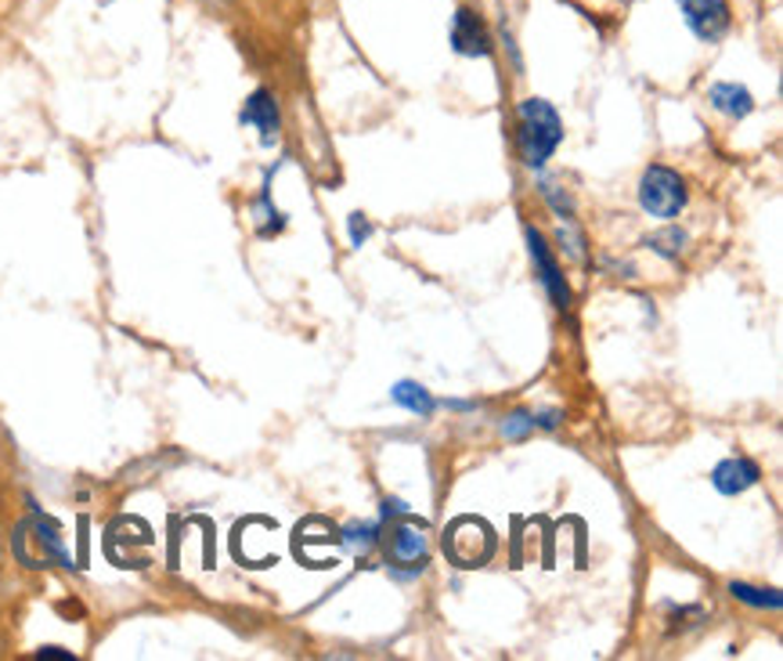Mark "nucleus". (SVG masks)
Masks as SVG:
<instances>
[{
	"label": "nucleus",
	"mask_w": 783,
	"mask_h": 661,
	"mask_svg": "<svg viewBox=\"0 0 783 661\" xmlns=\"http://www.w3.org/2000/svg\"><path fill=\"white\" fill-rule=\"evenodd\" d=\"M686 242H689V239H686V231H683V228H661V231H654V236L646 239L650 250L661 253V257H668V261H672V257L683 253V246H686Z\"/></svg>",
	"instance_id": "obj_14"
},
{
	"label": "nucleus",
	"mask_w": 783,
	"mask_h": 661,
	"mask_svg": "<svg viewBox=\"0 0 783 661\" xmlns=\"http://www.w3.org/2000/svg\"><path fill=\"white\" fill-rule=\"evenodd\" d=\"M531 431H534V416H531V412H513V416H505V423H502V434L509 441H524Z\"/></svg>",
	"instance_id": "obj_16"
},
{
	"label": "nucleus",
	"mask_w": 783,
	"mask_h": 661,
	"mask_svg": "<svg viewBox=\"0 0 783 661\" xmlns=\"http://www.w3.org/2000/svg\"><path fill=\"white\" fill-rule=\"evenodd\" d=\"M452 47L455 55H466V58H488L491 55V36H488V25L477 19V11L459 8L452 19Z\"/></svg>",
	"instance_id": "obj_8"
},
{
	"label": "nucleus",
	"mask_w": 783,
	"mask_h": 661,
	"mask_svg": "<svg viewBox=\"0 0 783 661\" xmlns=\"http://www.w3.org/2000/svg\"><path fill=\"white\" fill-rule=\"evenodd\" d=\"M639 206H643L650 217H661V220L678 217L686 206L683 177L668 171V166H646L643 181H639Z\"/></svg>",
	"instance_id": "obj_3"
},
{
	"label": "nucleus",
	"mask_w": 783,
	"mask_h": 661,
	"mask_svg": "<svg viewBox=\"0 0 783 661\" xmlns=\"http://www.w3.org/2000/svg\"><path fill=\"white\" fill-rule=\"evenodd\" d=\"M376 531H380L376 524H350V528L344 531V542H347V546L355 550V553H369V550L376 546Z\"/></svg>",
	"instance_id": "obj_15"
},
{
	"label": "nucleus",
	"mask_w": 783,
	"mask_h": 661,
	"mask_svg": "<svg viewBox=\"0 0 783 661\" xmlns=\"http://www.w3.org/2000/svg\"><path fill=\"white\" fill-rule=\"evenodd\" d=\"M15 556L25 567H47V564L73 567V556H69V550H65L58 524L51 521V517H44L41 510H33L30 521L19 524V531H15Z\"/></svg>",
	"instance_id": "obj_2"
},
{
	"label": "nucleus",
	"mask_w": 783,
	"mask_h": 661,
	"mask_svg": "<svg viewBox=\"0 0 783 661\" xmlns=\"http://www.w3.org/2000/svg\"><path fill=\"white\" fill-rule=\"evenodd\" d=\"M271 174L264 177V188H260V203H257V231L264 239H271V236H279V231L285 228V217H282V210H275V206H271Z\"/></svg>",
	"instance_id": "obj_13"
},
{
	"label": "nucleus",
	"mask_w": 783,
	"mask_h": 661,
	"mask_svg": "<svg viewBox=\"0 0 783 661\" xmlns=\"http://www.w3.org/2000/svg\"><path fill=\"white\" fill-rule=\"evenodd\" d=\"M390 517H409V507H404L401 499H387L383 502V521H390Z\"/></svg>",
	"instance_id": "obj_20"
},
{
	"label": "nucleus",
	"mask_w": 783,
	"mask_h": 661,
	"mask_svg": "<svg viewBox=\"0 0 783 661\" xmlns=\"http://www.w3.org/2000/svg\"><path fill=\"white\" fill-rule=\"evenodd\" d=\"M559 242H564V250L574 257V261H585V239H581V231L574 228V220H564V225H559Z\"/></svg>",
	"instance_id": "obj_17"
},
{
	"label": "nucleus",
	"mask_w": 783,
	"mask_h": 661,
	"mask_svg": "<svg viewBox=\"0 0 783 661\" xmlns=\"http://www.w3.org/2000/svg\"><path fill=\"white\" fill-rule=\"evenodd\" d=\"M239 120L246 127H257V131H260V145H264V149H271L279 141L282 116H279V101H275V95H271L268 87H257L253 95L246 98Z\"/></svg>",
	"instance_id": "obj_7"
},
{
	"label": "nucleus",
	"mask_w": 783,
	"mask_h": 661,
	"mask_svg": "<svg viewBox=\"0 0 783 661\" xmlns=\"http://www.w3.org/2000/svg\"><path fill=\"white\" fill-rule=\"evenodd\" d=\"M390 401L401 405L404 412H412V416H420V420H429L434 416V409H437L434 394L415 380H398L394 387H390Z\"/></svg>",
	"instance_id": "obj_10"
},
{
	"label": "nucleus",
	"mask_w": 783,
	"mask_h": 661,
	"mask_svg": "<svg viewBox=\"0 0 783 661\" xmlns=\"http://www.w3.org/2000/svg\"><path fill=\"white\" fill-rule=\"evenodd\" d=\"M708 101L719 112H726V116H733V120H743V116H748L751 109H754V98H751V90L743 87V84H711V90H708Z\"/></svg>",
	"instance_id": "obj_11"
},
{
	"label": "nucleus",
	"mask_w": 783,
	"mask_h": 661,
	"mask_svg": "<svg viewBox=\"0 0 783 661\" xmlns=\"http://www.w3.org/2000/svg\"><path fill=\"white\" fill-rule=\"evenodd\" d=\"M528 246H531V261H534V268H539V279H542V286L550 290V301H553V307L567 311V307H570V290H567V279H564V271H559L556 257H553V250H550V242L542 239V231L528 228Z\"/></svg>",
	"instance_id": "obj_5"
},
{
	"label": "nucleus",
	"mask_w": 783,
	"mask_h": 661,
	"mask_svg": "<svg viewBox=\"0 0 783 661\" xmlns=\"http://www.w3.org/2000/svg\"><path fill=\"white\" fill-rule=\"evenodd\" d=\"M426 553H429V542H426V524L423 521H401L390 528V539H387V561L394 567H423L426 564Z\"/></svg>",
	"instance_id": "obj_4"
},
{
	"label": "nucleus",
	"mask_w": 783,
	"mask_h": 661,
	"mask_svg": "<svg viewBox=\"0 0 783 661\" xmlns=\"http://www.w3.org/2000/svg\"><path fill=\"white\" fill-rule=\"evenodd\" d=\"M729 593L737 596L740 604H748V607H769V611H780L783 607V596L780 589H759V586H748V582H729Z\"/></svg>",
	"instance_id": "obj_12"
},
{
	"label": "nucleus",
	"mask_w": 783,
	"mask_h": 661,
	"mask_svg": "<svg viewBox=\"0 0 783 661\" xmlns=\"http://www.w3.org/2000/svg\"><path fill=\"white\" fill-rule=\"evenodd\" d=\"M36 658H62V661H73L76 654L73 651H65V647H41V651H36Z\"/></svg>",
	"instance_id": "obj_21"
},
{
	"label": "nucleus",
	"mask_w": 783,
	"mask_h": 661,
	"mask_svg": "<svg viewBox=\"0 0 783 661\" xmlns=\"http://www.w3.org/2000/svg\"><path fill=\"white\" fill-rule=\"evenodd\" d=\"M678 11H683L686 25L694 30V36L715 44L729 30V8L722 0H675Z\"/></svg>",
	"instance_id": "obj_6"
},
{
	"label": "nucleus",
	"mask_w": 783,
	"mask_h": 661,
	"mask_svg": "<svg viewBox=\"0 0 783 661\" xmlns=\"http://www.w3.org/2000/svg\"><path fill=\"white\" fill-rule=\"evenodd\" d=\"M101 4H112V0H101Z\"/></svg>",
	"instance_id": "obj_22"
},
{
	"label": "nucleus",
	"mask_w": 783,
	"mask_h": 661,
	"mask_svg": "<svg viewBox=\"0 0 783 661\" xmlns=\"http://www.w3.org/2000/svg\"><path fill=\"white\" fill-rule=\"evenodd\" d=\"M759 477H762L759 463H751L743 456H729L711 470V485L719 496H743L748 488L759 485Z\"/></svg>",
	"instance_id": "obj_9"
},
{
	"label": "nucleus",
	"mask_w": 783,
	"mask_h": 661,
	"mask_svg": "<svg viewBox=\"0 0 783 661\" xmlns=\"http://www.w3.org/2000/svg\"><path fill=\"white\" fill-rule=\"evenodd\" d=\"M564 141V120L545 98H528L516 109V149L531 171H542L545 160Z\"/></svg>",
	"instance_id": "obj_1"
},
{
	"label": "nucleus",
	"mask_w": 783,
	"mask_h": 661,
	"mask_svg": "<svg viewBox=\"0 0 783 661\" xmlns=\"http://www.w3.org/2000/svg\"><path fill=\"white\" fill-rule=\"evenodd\" d=\"M347 236H350V246H365L372 239V225H369V217H361V214H350L347 217Z\"/></svg>",
	"instance_id": "obj_18"
},
{
	"label": "nucleus",
	"mask_w": 783,
	"mask_h": 661,
	"mask_svg": "<svg viewBox=\"0 0 783 661\" xmlns=\"http://www.w3.org/2000/svg\"><path fill=\"white\" fill-rule=\"evenodd\" d=\"M559 409H545V412H534V426H542V431H556L559 426Z\"/></svg>",
	"instance_id": "obj_19"
}]
</instances>
